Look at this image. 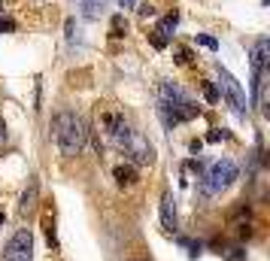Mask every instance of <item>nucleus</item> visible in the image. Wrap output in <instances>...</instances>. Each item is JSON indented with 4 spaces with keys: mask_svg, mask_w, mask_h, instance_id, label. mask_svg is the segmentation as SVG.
Instances as JSON below:
<instances>
[{
    "mask_svg": "<svg viewBox=\"0 0 270 261\" xmlns=\"http://www.w3.org/2000/svg\"><path fill=\"white\" fill-rule=\"evenodd\" d=\"M52 137L61 149L64 158H73L85 149V140H88V128H85V118L73 110H61L55 118H52Z\"/></svg>",
    "mask_w": 270,
    "mask_h": 261,
    "instance_id": "nucleus-1",
    "label": "nucleus"
},
{
    "mask_svg": "<svg viewBox=\"0 0 270 261\" xmlns=\"http://www.w3.org/2000/svg\"><path fill=\"white\" fill-rule=\"evenodd\" d=\"M237 179V164H234L231 158H219V161H212L210 170H207V176L201 179V191L207 198L212 195H222V191Z\"/></svg>",
    "mask_w": 270,
    "mask_h": 261,
    "instance_id": "nucleus-2",
    "label": "nucleus"
},
{
    "mask_svg": "<svg viewBox=\"0 0 270 261\" xmlns=\"http://www.w3.org/2000/svg\"><path fill=\"white\" fill-rule=\"evenodd\" d=\"M30 258H33V237L28 228H22L3 246V261H30Z\"/></svg>",
    "mask_w": 270,
    "mask_h": 261,
    "instance_id": "nucleus-3",
    "label": "nucleus"
},
{
    "mask_svg": "<svg viewBox=\"0 0 270 261\" xmlns=\"http://www.w3.org/2000/svg\"><path fill=\"white\" fill-rule=\"evenodd\" d=\"M215 73H219V88H222V94L228 97V103H231V107H234V110H237V113L243 116L249 107H246V94H243V88H240V82L234 79V76L225 70L222 64H215Z\"/></svg>",
    "mask_w": 270,
    "mask_h": 261,
    "instance_id": "nucleus-4",
    "label": "nucleus"
},
{
    "mask_svg": "<svg viewBox=\"0 0 270 261\" xmlns=\"http://www.w3.org/2000/svg\"><path fill=\"white\" fill-rule=\"evenodd\" d=\"M121 149H124V155H131L134 164H149L152 161V146L143 140V134H137V131L128 134V140L121 143Z\"/></svg>",
    "mask_w": 270,
    "mask_h": 261,
    "instance_id": "nucleus-5",
    "label": "nucleus"
},
{
    "mask_svg": "<svg viewBox=\"0 0 270 261\" xmlns=\"http://www.w3.org/2000/svg\"><path fill=\"white\" fill-rule=\"evenodd\" d=\"M267 61H270V40L261 37L255 46H252V70H255V76H264Z\"/></svg>",
    "mask_w": 270,
    "mask_h": 261,
    "instance_id": "nucleus-6",
    "label": "nucleus"
},
{
    "mask_svg": "<svg viewBox=\"0 0 270 261\" xmlns=\"http://www.w3.org/2000/svg\"><path fill=\"white\" fill-rule=\"evenodd\" d=\"M161 225H164V231H176V201L170 191H164V198H161Z\"/></svg>",
    "mask_w": 270,
    "mask_h": 261,
    "instance_id": "nucleus-7",
    "label": "nucleus"
},
{
    "mask_svg": "<svg viewBox=\"0 0 270 261\" xmlns=\"http://www.w3.org/2000/svg\"><path fill=\"white\" fill-rule=\"evenodd\" d=\"M33 206H37V176H30V185H28V191L22 195V206H19V213H22V216H28Z\"/></svg>",
    "mask_w": 270,
    "mask_h": 261,
    "instance_id": "nucleus-8",
    "label": "nucleus"
},
{
    "mask_svg": "<svg viewBox=\"0 0 270 261\" xmlns=\"http://www.w3.org/2000/svg\"><path fill=\"white\" fill-rule=\"evenodd\" d=\"M116 179H119V185H137V170H134V164H119V167H116Z\"/></svg>",
    "mask_w": 270,
    "mask_h": 261,
    "instance_id": "nucleus-9",
    "label": "nucleus"
},
{
    "mask_svg": "<svg viewBox=\"0 0 270 261\" xmlns=\"http://www.w3.org/2000/svg\"><path fill=\"white\" fill-rule=\"evenodd\" d=\"M79 6H82V12L88 15V19H97V15L106 9V0H79Z\"/></svg>",
    "mask_w": 270,
    "mask_h": 261,
    "instance_id": "nucleus-10",
    "label": "nucleus"
},
{
    "mask_svg": "<svg viewBox=\"0 0 270 261\" xmlns=\"http://www.w3.org/2000/svg\"><path fill=\"white\" fill-rule=\"evenodd\" d=\"M176 22H179V19H176V12H173V15H164V19H161V25H158L155 30L161 33V37H170V30H176Z\"/></svg>",
    "mask_w": 270,
    "mask_h": 261,
    "instance_id": "nucleus-11",
    "label": "nucleus"
},
{
    "mask_svg": "<svg viewBox=\"0 0 270 261\" xmlns=\"http://www.w3.org/2000/svg\"><path fill=\"white\" fill-rule=\"evenodd\" d=\"M113 33H110V37H124V30H128V22H124V15H113V28H110Z\"/></svg>",
    "mask_w": 270,
    "mask_h": 261,
    "instance_id": "nucleus-12",
    "label": "nucleus"
},
{
    "mask_svg": "<svg viewBox=\"0 0 270 261\" xmlns=\"http://www.w3.org/2000/svg\"><path fill=\"white\" fill-rule=\"evenodd\" d=\"M197 43H201L204 49H212V52H215V49H219V43H215L212 37H207V33H197Z\"/></svg>",
    "mask_w": 270,
    "mask_h": 261,
    "instance_id": "nucleus-13",
    "label": "nucleus"
},
{
    "mask_svg": "<svg viewBox=\"0 0 270 261\" xmlns=\"http://www.w3.org/2000/svg\"><path fill=\"white\" fill-rule=\"evenodd\" d=\"M204 97H207L210 103L219 100V91H215V85H212V82H207V85H204Z\"/></svg>",
    "mask_w": 270,
    "mask_h": 261,
    "instance_id": "nucleus-14",
    "label": "nucleus"
},
{
    "mask_svg": "<svg viewBox=\"0 0 270 261\" xmlns=\"http://www.w3.org/2000/svg\"><path fill=\"white\" fill-rule=\"evenodd\" d=\"M149 40H152V46H155V49H164V46H167V37H161L158 30H152V33H149Z\"/></svg>",
    "mask_w": 270,
    "mask_h": 261,
    "instance_id": "nucleus-15",
    "label": "nucleus"
},
{
    "mask_svg": "<svg viewBox=\"0 0 270 261\" xmlns=\"http://www.w3.org/2000/svg\"><path fill=\"white\" fill-rule=\"evenodd\" d=\"M46 240H49V246H58V237H55V228H52V222H46Z\"/></svg>",
    "mask_w": 270,
    "mask_h": 261,
    "instance_id": "nucleus-16",
    "label": "nucleus"
},
{
    "mask_svg": "<svg viewBox=\"0 0 270 261\" xmlns=\"http://www.w3.org/2000/svg\"><path fill=\"white\" fill-rule=\"evenodd\" d=\"M3 30H15V22H9V19H3V22H0V33H3Z\"/></svg>",
    "mask_w": 270,
    "mask_h": 261,
    "instance_id": "nucleus-17",
    "label": "nucleus"
},
{
    "mask_svg": "<svg viewBox=\"0 0 270 261\" xmlns=\"http://www.w3.org/2000/svg\"><path fill=\"white\" fill-rule=\"evenodd\" d=\"M152 12H155V9H152L149 3H143V6H140V15H152Z\"/></svg>",
    "mask_w": 270,
    "mask_h": 261,
    "instance_id": "nucleus-18",
    "label": "nucleus"
},
{
    "mask_svg": "<svg viewBox=\"0 0 270 261\" xmlns=\"http://www.w3.org/2000/svg\"><path fill=\"white\" fill-rule=\"evenodd\" d=\"M6 140V125H3V118H0V143Z\"/></svg>",
    "mask_w": 270,
    "mask_h": 261,
    "instance_id": "nucleus-19",
    "label": "nucleus"
},
{
    "mask_svg": "<svg viewBox=\"0 0 270 261\" xmlns=\"http://www.w3.org/2000/svg\"><path fill=\"white\" fill-rule=\"evenodd\" d=\"M119 3H121V6H131V0H119Z\"/></svg>",
    "mask_w": 270,
    "mask_h": 261,
    "instance_id": "nucleus-20",
    "label": "nucleus"
},
{
    "mask_svg": "<svg viewBox=\"0 0 270 261\" xmlns=\"http://www.w3.org/2000/svg\"><path fill=\"white\" fill-rule=\"evenodd\" d=\"M0 12H3V0H0Z\"/></svg>",
    "mask_w": 270,
    "mask_h": 261,
    "instance_id": "nucleus-21",
    "label": "nucleus"
},
{
    "mask_svg": "<svg viewBox=\"0 0 270 261\" xmlns=\"http://www.w3.org/2000/svg\"><path fill=\"white\" fill-rule=\"evenodd\" d=\"M0 225H3V213H0Z\"/></svg>",
    "mask_w": 270,
    "mask_h": 261,
    "instance_id": "nucleus-22",
    "label": "nucleus"
}]
</instances>
